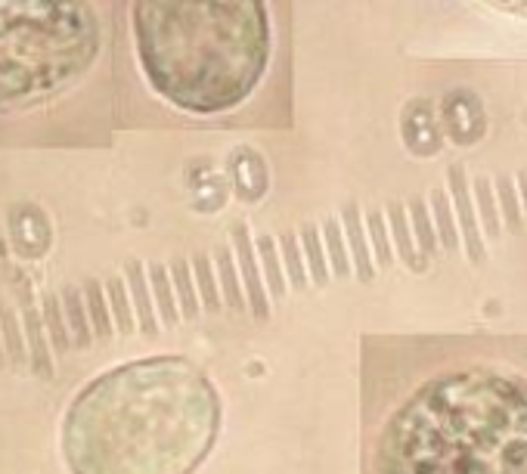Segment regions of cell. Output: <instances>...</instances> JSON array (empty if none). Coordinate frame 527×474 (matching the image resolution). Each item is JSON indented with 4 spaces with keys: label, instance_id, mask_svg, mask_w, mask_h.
<instances>
[{
    "label": "cell",
    "instance_id": "obj_1",
    "mask_svg": "<svg viewBox=\"0 0 527 474\" xmlns=\"http://www.w3.org/2000/svg\"><path fill=\"white\" fill-rule=\"evenodd\" d=\"M221 413V394L193 360H134L75 394L59 450L72 474H193L214 447Z\"/></svg>",
    "mask_w": 527,
    "mask_h": 474
},
{
    "label": "cell",
    "instance_id": "obj_2",
    "mask_svg": "<svg viewBox=\"0 0 527 474\" xmlns=\"http://www.w3.org/2000/svg\"><path fill=\"white\" fill-rule=\"evenodd\" d=\"M363 474H527V382L490 366L425 375L366 413Z\"/></svg>",
    "mask_w": 527,
    "mask_h": 474
},
{
    "label": "cell",
    "instance_id": "obj_3",
    "mask_svg": "<svg viewBox=\"0 0 527 474\" xmlns=\"http://www.w3.org/2000/svg\"><path fill=\"white\" fill-rule=\"evenodd\" d=\"M131 28L146 84L186 115L242 106L270 66L264 0H134Z\"/></svg>",
    "mask_w": 527,
    "mask_h": 474
},
{
    "label": "cell",
    "instance_id": "obj_4",
    "mask_svg": "<svg viewBox=\"0 0 527 474\" xmlns=\"http://www.w3.org/2000/svg\"><path fill=\"white\" fill-rule=\"evenodd\" d=\"M100 53L87 0H0V115L69 90Z\"/></svg>",
    "mask_w": 527,
    "mask_h": 474
},
{
    "label": "cell",
    "instance_id": "obj_5",
    "mask_svg": "<svg viewBox=\"0 0 527 474\" xmlns=\"http://www.w3.org/2000/svg\"><path fill=\"white\" fill-rule=\"evenodd\" d=\"M233 258H236V270H239V282L245 292V307L252 310L255 320H267L270 316V295L264 289V276H261V264H258V251L255 242L248 236V227H236L233 230Z\"/></svg>",
    "mask_w": 527,
    "mask_h": 474
},
{
    "label": "cell",
    "instance_id": "obj_6",
    "mask_svg": "<svg viewBox=\"0 0 527 474\" xmlns=\"http://www.w3.org/2000/svg\"><path fill=\"white\" fill-rule=\"evenodd\" d=\"M447 180H450V199H453V211H456V220L462 230V245L469 251V261L472 264H481L484 261V236H481V227H478V214H475V202H472V193H469V180H465V171L459 165H453L447 171Z\"/></svg>",
    "mask_w": 527,
    "mask_h": 474
},
{
    "label": "cell",
    "instance_id": "obj_7",
    "mask_svg": "<svg viewBox=\"0 0 527 474\" xmlns=\"http://www.w3.org/2000/svg\"><path fill=\"white\" fill-rule=\"evenodd\" d=\"M341 233H345L348 242V255H351V267L357 270V276L363 282H369L376 276V261H372V251H369V239H366V227H363V217L357 205H348L345 214H341Z\"/></svg>",
    "mask_w": 527,
    "mask_h": 474
},
{
    "label": "cell",
    "instance_id": "obj_8",
    "mask_svg": "<svg viewBox=\"0 0 527 474\" xmlns=\"http://www.w3.org/2000/svg\"><path fill=\"white\" fill-rule=\"evenodd\" d=\"M128 273V286H131V301H134V320H137V332L146 335H159V316H155V304L149 295V282H146V267L140 261H131L124 267Z\"/></svg>",
    "mask_w": 527,
    "mask_h": 474
},
{
    "label": "cell",
    "instance_id": "obj_9",
    "mask_svg": "<svg viewBox=\"0 0 527 474\" xmlns=\"http://www.w3.org/2000/svg\"><path fill=\"white\" fill-rule=\"evenodd\" d=\"M22 329H25V338H28V366L35 369L41 378H50L53 375V354H50V344L44 341V323L35 307H25L22 313Z\"/></svg>",
    "mask_w": 527,
    "mask_h": 474
},
{
    "label": "cell",
    "instance_id": "obj_10",
    "mask_svg": "<svg viewBox=\"0 0 527 474\" xmlns=\"http://www.w3.org/2000/svg\"><path fill=\"white\" fill-rule=\"evenodd\" d=\"M62 316H66V326L72 335V347L75 351H87L93 344V332H90V320H87V310H84V295L75 286L62 289Z\"/></svg>",
    "mask_w": 527,
    "mask_h": 474
},
{
    "label": "cell",
    "instance_id": "obj_11",
    "mask_svg": "<svg viewBox=\"0 0 527 474\" xmlns=\"http://www.w3.org/2000/svg\"><path fill=\"white\" fill-rule=\"evenodd\" d=\"M146 279L152 282V304H155V316H159L162 326H177L180 310H177V298H174V286H171V273L165 264H149L146 267Z\"/></svg>",
    "mask_w": 527,
    "mask_h": 474
},
{
    "label": "cell",
    "instance_id": "obj_12",
    "mask_svg": "<svg viewBox=\"0 0 527 474\" xmlns=\"http://www.w3.org/2000/svg\"><path fill=\"white\" fill-rule=\"evenodd\" d=\"M81 295H84V310L90 320L93 341H109L115 335V326H112V313H109V301L103 295V286L97 279H87Z\"/></svg>",
    "mask_w": 527,
    "mask_h": 474
},
{
    "label": "cell",
    "instance_id": "obj_13",
    "mask_svg": "<svg viewBox=\"0 0 527 474\" xmlns=\"http://www.w3.org/2000/svg\"><path fill=\"white\" fill-rule=\"evenodd\" d=\"M255 251H258V264H261V276H264V289L270 295V301L283 298L289 292V282H286V273H283V261H279V251H276V242L273 236H261L255 242Z\"/></svg>",
    "mask_w": 527,
    "mask_h": 474
},
{
    "label": "cell",
    "instance_id": "obj_14",
    "mask_svg": "<svg viewBox=\"0 0 527 474\" xmlns=\"http://www.w3.org/2000/svg\"><path fill=\"white\" fill-rule=\"evenodd\" d=\"M214 267H217L214 276H217V289H221V304H227L230 310H245V292H242V282H239L233 251H227V248L217 251Z\"/></svg>",
    "mask_w": 527,
    "mask_h": 474
},
{
    "label": "cell",
    "instance_id": "obj_15",
    "mask_svg": "<svg viewBox=\"0 0 527 474\" xmlns=\"http://www.w3.org/2000/svg\"><path fill=\"white\" fill-rule=\"evenodd\" d=\"M388 220H391V236H394V245H391V248H397L400 261L407 264L410 270H422L425 261L419 258V251H416V239H413V230H410L407 208L394 205V208L388 211Z\"/></svg>",
    "mask_w": 527,
    "mask_h": 474
},
{
    "label": "cell",
    "instance_id": "obj_16",
    "mask_svg": "<svg viewBox=\"0 0 527 474\" xmlns=\"http://www.w3.org/2000/svg\"><path fill=\"white\" fill-rule=\"evenodd\" d=\"M171 273V286H174V298H177V310L183 320H196L199 316V295H196V282H193V270L186 261H174L168 267Z\"/></svg>",
    "mask_w": 527,
    "mask_h": 474
},
{
    "label": "cell",
    "instance_id": "obj_17",
    "mask_svg": "<svg viewBox=\"0 0 527 474\" xmlns=\"http://www.w3.org/2000/svg\"><path fill=\"white\" fill-rule=\"evenodd\" d=\"M431 224H434V233H438V242L453 251L459 248V230H456V217H453V208H450V199L444 189H431Z\"/></svg>",
    "mask_w": 527,
    "mask_h": 474
},
{
    "label": "cell",
    "instance_id": "obj_18",
    "mask_svg": "<svg viewBox=\"0 0 527 474\" xmlns=\"http://www.w3.org/2000/svg\"><path fill=\"white\" fill-rule=\"evenodd\" d=\"M106 292H109V313H112V326L115 332H121L124 338L137 332V320H134V304L128 298V289H124V279L115 276L106 282Z\"/></svg>",
    "mask_w": 527,
    "mask_h": 474
},
{
    "label": "cell",
    "instance_id": "obj_19",
    "mask_svg": "<svg viewBox=\"0 0 527 474\" xmlns=\"http://www.w3.org/2000/svg\"><path fill=\"white\" fill-rule=\"evenodd\" d=\"M301 245H304V267H307V279L314 286H326L329 282V261H326V248H323V236L317 227H304L301 233Z\"/></svg>",
    "mask_w": 527,
    "mask_h": 474
},
{
    "label": "cell",
    "instance_id": "obj_20",
    "mask_svg": "<svg viewBox=\"0 0 527 474\" xmlns=\"http://www.w3.org/2000/svg\"><path fill=\"white\" fill-rule=\"evenodd\" d=\"M0 332H4V357L13 369H28V344L22 338V326L16 320V310H0Z\"/></svg>",
    "mask_w": 527,
    "mask_h": 474
},
{
    "label": "cell",
    "instance_id": "obj_21",
    "mask_svg": "<svg viewBox=\"0 0 527 474\" xmlns=\"http://www.w3.org/2000/svg\"><path fill=\"white\" fill-rule=\"evenodd\" d=\"M44 329L50 335V351L62 360L72 351V335L66 326V316H62V301L56 295L44 298Z\"/></svg>",
    "mask_w": 527,
    "mask_h": 474
},
{
    "label": "cell",
    "instance_id": "obj_22",
    "mask_svg": "<svg viewBox=\"0 0 527 474\" xmlns=\"http://www.w3.org/2000/svg\"><path fill=\"white\" fill-rule=\"evenodd\" d=\"M475 205H478V224L481 233L487 239H500L503 233V220H500V208H496V196H493V183L487 177L475 180Z\"/></svg>",
    "mask_w": 527,
    "mask_h": 474
},
{
    "label": "cell",
    "instance_id": "obj_23",
    "mask_svg": "<svg viewBox=\"0 0 527 474\" xmlns=\"http://www.w3.org/2000/svg\"><path fill=\"white\" fill-rule=\"evenodd\" d=\"M323 248H326V261H329V273L332 276H348L351 273V255H348V242L345 233H341V224L335 217H329L323 224Z\"/></svg>",
    "mask_w": 527,
    "mask_h": 474
},
{
    "label": "cell",
    "instance_id": "obj_24",
    "mask_svg": "<svg viewBox=\"0 0 527 474\" xmlns=\"http://www.w3.org/2000/svg\"><path fill=\"white\" fill-rule=\"evenodd\" d=\"M279 261H283V273H286L289 286L295 292H304L310 286V279H307L304 255H301V245H298L295 233H286L283 239H279Z\"/></svg>",
    "mask_w": 527,
    "mask_h": 474
},
{
    "label": "cell",
    "instance_id": "obj_25",
    "mask_svg": "<svg viewBox=\"0 0 527 474\" xmlns=\"http://www.w3.org/2000/svg\"><path fill=\"white\" fill-rule=\"evenodd\" d=\"M193 282H196V295H199V307H205L208 313L221 310V289H217V276H214V264L208 255H199L193 264Z\"/></svg>",
    "mask_w": 527,
    "mask_h": 474
},
{
    "label": "cell",
    "instance_id": "obj_26",
    "mask_svg": "<svg viewBox=\"0 0 527 474\" xmlns=\"http://www.w3.org/2000/svg\"><path fill=\"white\" fill-rule=\"evenodd\" d=\"M410 217H413V236H416V251L419 258L428 261L434 258V251H438V233H434V224H431V214H428V205L422 199H413L410 202Z\"/></svg>",
    "mask_w": 527,
    "mask_h": 474
},
{
    "label": "cell",
    "instance_id": "obj_27",
    "mask_svg": "<svg viewBox=\"0 0 527 474\" xmlns=\"http://www.w3.org/2000/svg\"><path fill=\"white\" fill-rule=\"evenodd\" d=\"M493 196H496V208H500L503 227H509V230L518 233V230L524 227V211H521V202H518L515 180H512V177H496Z\"/></svg>",
    "mask_w": 527,
    "mask_h": 474
},
{
    "label": "cell",
    "instance_id": "obj_28",
    "mask_svg": "<svg viewBox=\"0 0 527 474\" xmlns=\"http://www.w3.org/2000/svg\"><path fill=\"white\" fill-rule=\"evenodd\" d=\"M366 239H369L372 261H376L379 267H391L394 264V248H391V239H388V224H385L382 211L366 214Z\"/></svg>",
    "mask_w": 527,
    "mask_h": 474
},
{
    "label": "cell",
    "instance_id": "obj_29",
    "mask_svg": "<svg viewBox=\"0 0 527 474\" xmlns=\"http://www.w3.org/2000/svg\"><path fill=\"white\" fill-rule=\"evenodd\" d=\"M484 4H490L493 10H500V13L527 19V0H484Z\"/></svg>",
    "mask_w": 527,
    "mask_h": 474
},
{
    "label": "cell",
    "instance_id": "obj_30",
    "mask_svg": "<svg viewBox=\"0 0 527 474\" xmlns=\"http://www.w3.org/2000/svg\"><path fill=\"white\" fill-rule=\"evenodd\" d=\"M518 202H521V211L527 214V168L524 171H518Z\"/></svg>",
    "mask_w": 527,
    "mask_h": 474
},
{
    "label": "cell",
    "instance_id": "obj_31",
    "mask_svg": "<svg viewBox=\"0 0 527 474\" xmlns=\"http://www.w3.org/2000/svg\"><path fill=\"white\" fill-rule=\"evenodd\" d=\"M7 366V357H4V344H0V369Z\"/></svg>",
    "mask_w": 527,
    "mask_h": 474
}]
</instances>
